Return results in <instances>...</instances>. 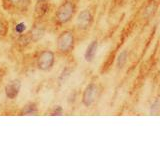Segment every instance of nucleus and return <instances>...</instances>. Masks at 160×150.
<instances>
[{"label": "nucleus", "mask_w": 160, "mask_h": 150, "mask_svg": "<svg viewBox=\"0 0 160 150\" xmlns=\"http://www.w3.org/2000/svg\"><path fill=\"white\" fill-rule=\"evenodd\" d=\"M79 11V0H61L50 18V24L55 28H63L71 23Z\"/></svg>", "instance_id": "obj_1"}, {"label": "nucleus", "mask_w": 160, "mask_h": 150, "mask_svg": "<svg viewBox=\"0 0 160 150\" xmlns=\"http://www.w3.org/2000/svg\"><path fill=\"white\" fill-rule=\"evenodd\" d=\"M77 43V36L73 27L72 28H64L56 37L55 42V50L59 56L68 57L70 56Z\"/></svg>", "instance_id": "obj_2"}, {"label": "nucleus", "mask_w": 160, "mask_h": 150, "mask_svg": "<svg viewBox=\"0 0 160 150\" xmlns=\"http://www.w3.org/2000/svg\"><path fill=\"white\" fill-rule=\"evenodd\" d=\"M1 8L10 17H31L34 0H0Z\"/></svg>", "instance_id": "obj_3"}, {"label": "nucleus", "mask_w": 160, "mask_h": 150, "mask_svg": "<svg viewBox=\"0 0 160 150\" xmlns=\"http://www.w3.org/2000/svg\"><path fill=\"white\" fill-rule=\"evenodd\" d=\"M95 13H96V7L90 5L82 10H79L76 14L74 18L73 29L76 33L77 40L79 39L80 35L87 34L92 28L95 21Z\"/></svg>", "instance_id": "obj_4"}, {"label": "nucleus", "mask_w": 160, "mask_h": 150, "mask_svg": "<svg viewBox=\"0 0 160 150\" xmlns=\"http://www.w3.org/2000/svg\"><path fill=\"white\" fill-rule=\"evenodd\" d=\"M55 62H56V52L52 49L45 48L40 49L35 53L34 56V65L40 72H50L52 71Z\"/></svg>", "instance_id": "obj_5"}, {"label": "nucleus", "mask_w": 160, "mask_h": 150, "mask_svg": "<svg viewBox=\"0 0 160 150\" xmlns=\"http://www.w3.org/2000/svg\"><path fill=\"white\" fill-rule=\"evenodd\" d=\"M53 0H38L34 1L32 20L33 21H50L55 9Z\"/></svg>", "instance_id": "obj_6"}, {"label": "nucleus", "mask_w": 160, "mask_h": 150, "mask_svg": "<svg viewBox=\"0 0 160 150\" xmlns=\"http://www.w3.org/2000/svg\"><path fill=\"white\" fill-rule=\"evenodd\" d=\"M101 95V86L96 82H89L85 86L82 95L81 103L85 108H92Z\"/></svg>", "instance_id": "obj_7"}, {"label": "nucleus", "mask_w": 160, "mask_h": 150, "mask_svg": "<svg viewBox=\"0 0 160 150\" xmlns=\"http://www.w3.org/2000/svg\"><path fill=\"white\" fill-rule=\"evenodd\" d=\"M22 88V81L18 78H13L4 85V94L7 99L14 100L18 97V95Z\"/></svg>", "instance_id": "obj_8"}, {"label": "nucleus", "mask_w": 160, "mask_h": 150, "mask_svg": "<svg viewBox=\"0 0 160 150\" xmlns=\"http://www.w3.org/2000/svg\"><path fill=\"white\" fill-rule=\"evenodd\" d=\"M9 32L10 16L1 8L0 9V41H3V40L9 38Z\"/></svg>", "instance_id": "obj_9"}, {"label": "nucleus", "mask_w": 160, "mask_h": 150, "mask_svg": "<svg viewBox=\"0 0 160 150\" xmlns=\"http://www.w3.org/2000/svg\"><path fill=\"white\" fill-rule=\"evenodd\" d=\"M39 112L38 104L34 101H29L18 110V115L20 116H31V115H37Z\"/></svg>", "instance_id": "obj_10"}, {"label": "nucleus", "mask_w": 160, "mask_h": 150, "mask_svg": "<svg viewBox=\"0 0 160 150\" xmlns=\"http://www.w3.org/2000/svg\"><path fill=\"white\" fill-rule=\"evenodd\" d=\"M97 49H98V41L97 40H94V41H92L88 45L86 52H85V59H86V61L88 62L93 61V59L96 56Z\"/></svg>", "instance_id": "obj_11"}, {"label": "nucleus", "mask_w": 160, "mask_h": 150, "mask_svg": "<svg viewBox=\"0 0 160 150\" xmlns=\"http://www.w3.org/2000/svg\"><path fill=\"white\" fill-rule=\"evenodd\" d=\"M127 58H128L127 50H123V51L120 52L116 59V67L118 69H122L127 62Z\"/></svg>", "instance_id": "obj_12"}, {"label": "nucleus", "mask_w": 160, "mask_h": 150, "mask_svg": "<svg viewBox=\"0 0 160 150\" xmlns=\"http://www.w3.org/2000/svg\"><path fill=\"white\" fill-rule=\"evenodd\" d=\"M7 74V68L4 65H0V86L2 85V82L4 81V78Z\"/></svg>", "instance_id": "obj_13"}, {"label": "nucleus", "mask_w": 160, "mask_h": 150, "mask_svg": "<svg viewBox=\"0 0 160 150\" xmlns=\"http://www.w3.org/2000/svg\"><path fill=\"white\" fill-rule=\"evenodd\" d=\"M0 9H1V2H0Z\"/></svg>", "instance_id": "obj_14"}, {"label": "nucleus", "mask_w": 160, "mask_h": 150, "mask_svg": "<svg viewBox=\"0 0 160 150\" xmlns=\"http://www.w3.org/2000/svg\"><path fill=\"white\" fill-rule=\"evenodd\" d=\"M34 1H38V0H34Z\"/></svg>", "instance_id": "obj_15"}]
</instances>
